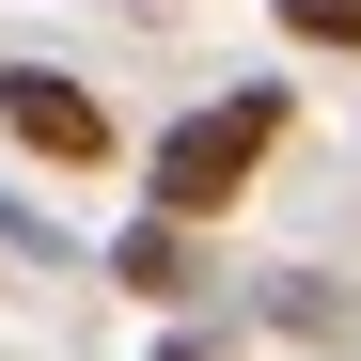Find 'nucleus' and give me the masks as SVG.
<instances>
[{"label": "nucleus", "mask_w": 361, "mask_h": 361, "mask_svg": "<svg viewBox=\"0 0 361 361\" xmlns=\"http://www.w3.org/2000/svg\"><path fill=\"white\" fill-rule=\"evenodd\" d=\"M157 361H220V345H204V330H173V345H157Z\"/></svg>", "instance_id": "6"}, {"label": "nucleus", "mask_w": 361, "mask_h": 361, "mask_svg": "<svg viewBox=\"0 0 361 361\" xmlns=\"http://www.w3.org/2000/svg\"><path fill=\"white\" fill-rule=\"evenodd\" d=\"M267 16H283L298 47H361V0H267Z\"/></svg>", "instance_id": "4"}, {"label": "nucleus", "mask_w": 361, "mask_h": 361, "mask_svg": "<svg viewBox=\"0 0 361 361\" xmlns=\"http://www.w3.org/2000/svg\"><path fill=\"white\" fill-rule=\"evenodd\" d=\"M0 126H16V157H47V173H110V157H126L110 94L63 79V63H0Z\"/></svg>", "instance_id": "2"}, {"label": "nucleus", "mask_w": 361, "mask_h": 361, "mask_svg": "<svg viewBox=\"0 0 361 361\" xmlns=\"http://www.w3.org/2000/svg\"><path fill=\"white\" fill-rule=\"evenodd\" d=\"M0 252H32V267H79V252H63V235H47V220H32L16 189H0Z\"/></svg>", "instance_id": "5"}, {"label": "nucleus", "mask_w": 361, "mask_h": 361, "mask_svg": "<svg viewBox=\"0 0 361 361\" xmlns=\"http://www.w3.org/2000/svg\"><path fill=\"white\" fill-rule=\"evenodd\" d=\"M267 142H283V94H267V79H235L220 110H189V126H173V142L142 157V189H157L142 220H173V235H204V220H220V204H235V189L267 173Z\"/></svg>", "instance_id": "1"}, {"label": "nucleus", "mask_w": 361, "mask_h": 361, "mask_svg": "<svg viewBox=\"0 0 361 361\" xmlns=\"http://www.w3.org/2000/svg\"><path fill=\"white\" fill-rule=\"evenodd\" d=\"M110 267H126L142 298H173V314H204V283H220L204 235H173V220H126V235H110Z\"/></svg>", "instance_id": "3"}]
</instances>
